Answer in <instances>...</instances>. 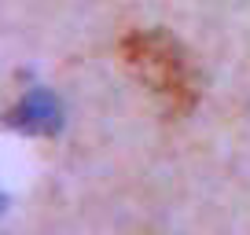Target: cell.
<instances>
[{
    "label": "cell",
    "mask_w": 250,
    "mask_h": 235,
    "mask_svg": "<svg viewBox=\"0 0 250 235\" xmlns=\"http://www.w3.org/2000/svg\"><path fill=\"white\" fill-rule=\"evenodd\" d=\"M122 59L136 78L166 103L169 114H188L199 99V81L184 48L166 30H129L122 37Z\"/></svg>",
    "instance_id": "1"
},
{
    "label": "cell",
    "mask_w": 250,
    "mask_h": 235,
    "mask_svg": "<svg viewBox=\"0 0 250 235\" xmlns=\"http://www.w3.org/2000/svg\"><path fill=\"white\" fill-rule=\"evenodd\" d=\"M8 121L15 129H22V133H30V136H48V133H55V129L62 125V110H59V99H55L48 88H30V92L11 107Z\"/></svg>",
    "instance_id": "2"
}]
</instances>
